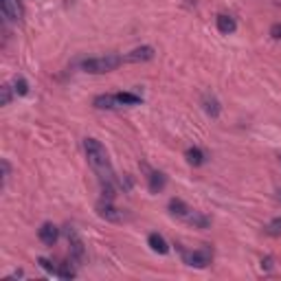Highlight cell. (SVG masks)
<instances>
[{
    "instance_id": "1",
    "label": "cell",
    "mask_w": 281,
    "mask_h": 281,
    "mask_svg": "<svg viewBox=\"0 0 281 281\" xmlns=\"http://www.w3.org/2000/svg\"><path fill=\"white\" fill-rule=\"evenodd\" d=\"M84 150H86V156H88L90 167L97 174V178H99L103 200H114L117 178H114V169H112V163H110V156H108L106 147L97 139L88 136V139H84Z\"/></svg>"
},
{
    "instance_id": "2",
    "label": "cell",
    "mask_w": 281,
    "mask_h": 281,
    "mask_svg": "<svg viewBox=\"0 0 281 281\" xmlns=\"http://www.w3.org/2000/svg\"><path fill=\"white\" fill-rule=\"evenodd\" d=\"M123 64L121 55H101V57H88L82 62V68L86 73H93V75H103V73H112Z\"/></svg>"
},
{
    "instance_id": "3",
    "label": "cell",
    "mask_w": 281,
    "mask_h": 281,
    "mask_svg": "<svg viewBox=\"0 0 281 281\" xmlns=\"http://www.w3.org/2000/svg\"><path fill=\"white\" fill-rule=\"evenodd\" d=\"M182 259H185L187 266H193V268H206L213 259V253H211V248H198V250H191V253H182Z\"/></svg>"
},
{
    "instance_id": "4",
    "label": "cell",
    "mask_w": 281,
    "mask_h": 281,
    "mask_svg": "<svg viewBox=\"0 0 281 281\" xmlns=\"http://www.w3.org/2000/svg\"><path fill=\"white\" fill-rule=\"evenodd\" d=\"M97 211H99L101 217H106V220H110V222H123L125 220V213L119 211L117 206H112V200H101V202L97 204Z\"/></svg>"
},
{
    "instance_id": "5",
    "label": "cell",
    "mask_w": 281,
    "mask_h": 281,
    "mask_svg": "<svg viewBox=\"0 0 281 281\" xmlns=\"http://www.w3.org/2000/svg\"><path fill=\"white\" fill-rule=\"evenodd\" d=\"M38 237H40V242L42 244L55 246V242L60 239V228H57L53 222H44V224L40 226V231H38Z\"/></svg>"
},
{
    "instance_id": "6",
    "label": "cell",
    "mask_w": 281,
    "mask_h": 281,
    "mask_svg": "<svg viewBox=\"0 0 281 281\" xmlns=\"http://www.w3.org/2000/svg\"><path fill=\"white\" fill-rule=\"evenodd\" d=\"M3 3V14L5 18L14 20V22H20L22 16H25V9H22L20 0H0Z\"/></svg>"
},
{
    "instance_id": "7",
    "label": "cell",
    "mask_w": 281,
    "mask_h": 281,
    "mask_svg": "<svg viewBox=\"0 0 281 281\" xmlns=\"http://www.w3.org/2000/svg\"><path fill=\"white\" fill-rule=\"evenodd\" d=\"M152 57H154V49H152V47H139V49L130 51V53L123 57V62H130V64H139V62H150Z\"/></svg>"
},
{
    "instance_id": "8",
    "label": "cell",
    "mask_w": 281,
    "mask_h": 281,
    "mask_svg": "<svg viewBox=\"0 0 281 281\" xmlns=\"http://www.w3.org/2000/svg\"><path fill=\"white\" fill-rule=\"evenodd\" d=\"M147 244H150V248L154 250V253H158V255H167L169 253V244L165 242V237L160 233H150Z\"/></svg>"
},
{
    "instance_id": "9",
    "label": "cell",
    "mask_w": 281,
    "mask_h": 281,
    "mask_svg": "<svg viewBox=\"0 0 281 281\" xmlns=\"http://www.w3.org/2000/svg\"><path fill=\"white\" fill-rule=\"evenodd\" d=\"M93 106L97 110H112V108H119V99L117 95H97Z\"/></svg>"
},
{
    "instance_id": "10",
    "label": "cell",
    "mask_w": 281,
    "mask_h": 281,
    "mask_svg": "<svg viewBox=\"0 0 281 281\" xmlns=\"http://www.w3.org/2000/svg\"><path fill=\"white\" fill-rule=\"evenodd\" d=\"M191 211H193V209H189V206L182 202V200H178V198H171V200H169V213H171V215L180 217V220H187V217L191 215Z\"/></svg>"
},
{
    "instance_id": "11",
    "label": "cell",
    "mask_w": 281,
    "mask_h": 281,
    "mask_svg": "<svg viewBox=\"0 0 281 281\" xmlns=\"http://www.w3.org/2000/svg\"><path fill=\"white\" fill-rule=\"evenodd\" d=\"M235 29H237L235 18H231V16H226V14L217 16V31H220L222 36H231V33H235Z\"/></svg>"
},
{
    "instance_id": "12",
    "label": "cell",
    "mask_w": 281,
    "mask_h": 281,
    "mask_svg": "<svg viewBox=\"0 0 281 281\" xmlns=\"http://www.w3.org/2000/svg\"><path fill=\"white\" fill-rule=\"evenodd\" d=\"M167 185V176L163 171H152L150 174V191L152 193H160Z\"/></svg>"
},
{
    "instance_id": "13",
    "label": "cell",
    "mask_w": 281,
    "mask_h": 281,
    "mask_svg": "<svg viewBox=\"0 0 281 281\" xmlns=\"http://www.w3.org/2000/svg\"><path fill=\"white\" fill-rule=\"evenodd\" d=\"M185 222H189L193 228H209V224H211V220L206 215H202L200 211H191V215L187 217Z\"/></svg>"
},
{
    "instance_id": "14",
    "label": "cell",
    "mask_w": 281,
    "mask_h": 281,
    "mask_svg": "<svg viewBox=\"0 0 281 281\" xmlns=\"http://www.w3.org/2000/svg\"><path fill=\"white\" fill-rule=\"evenodd\" d=\"M68 242H71L73 255H75L77 259H82V257H84V244H82V239L77 237V233L73 231V228H68Z\"/></svg>"
},
{
    "instance_id": "15",
    "label": "cell",
    "mask_w": 281,
    "mask_h": 281,
    "mask_svg": "<svg viewBox=\"0 0 281 281\" xmlns=\"http://www.w3.org/2000/svg\"><path fill=\"white\" fill-rule=\"evenodd\" d=\"M185 156H187V163L193 165V167H200V165L204 163V152L200 150V147H189L185 152Z\"/></svg>"
},
{
    "instance_id": "16",
    "label": "cell",
    "mask_w": 281,
    "mask_h": 281,
    "mask_svg": "<svg viewBox=\"0 0 281 281\" xmlns=\"http://www.w3.org/2000/svg\"><path fill=\"white\" fill-rule=\"evenodd\" d=\"M117 99L119 106H139L141 103V97L134 93H117Z\"/></svg>"
},
{
    "instance_id": "17",
    "label": "cell",
    "mask_w": 281,
    "mask_h": 281,
    "mask_svg": "<svg viewBox=\"0 0 281 281\" xmlns=\"http://www.w3.org/2000/svg\"><path fill=\"white\" fill-rule=\"evenodd\" d=\"M204 110L206 114H211V117H217L220 114V103L213 97H204Z\"/></svg>"
},
{
    "instance_id": "18",
    "label": "cell",
    "mask_w": 281,
    "mask_h": 281,
    "mask_svg": "<svg viewBox=\"0 0 281 281\" xmlns=\"http://www.w3.org/2000/svg\"><path fill=\"white\" fill-rule=\"evenodd\" d=\"M266 231L270 235H281V215H277L274 220H270V224L266 226Z\"/></svg>"
},
{
    "instance_id": "19",
    "label": "cell",
    "mask_w": 281,
    "mask_h": 281,
    "mask_svg": "<svg viewBox=\"0 0 281 281\" xmlns=\"http://www.w3.org/2000/svg\"><path fill=\"white\" fill-rule=\"evenodd\" d=\"M16 93H18L20 97H25L29 93V84L22 77H16Z\"/></svg>"
},
{
    "instance_id": "20",
    "label": "cell",
    "mask_w": 281,
    "mask_h": 281,
    "mask_svg": "<svg viewBox=\"0 0 281 281\" xmlns=\"http://www.w3.org/2000/svg\"><path fill=\"white\" fill-rule=\"evenodd\" d=\"M57 277H62V279H73V277H75V270H73V268L62 266V268H57Z\"/></svg>"
},
{
    "instance_id": "21",
    "label": "cell",
    "mask_w": 281,
    "mask_h": 281,
    "mask_svg": "<svg viewBox=\"0 0 281 281\" xmlns=\"http://www.w3.org/2000/svg\"><path fill=\"white\" fill-rule=\"evenodd\" d=\"M38 263H40V266H42L47 272H53V274H57V268H55V266H53V263H51L49 259H44V257H40V259H38Z\"/></svg>"
},
{
    "instance_id": "22",
    "label": "cell",
    "mask_w": 281,
    "mask_h": 281,
    "mask_svg": "<svg viewBox=\"0 0 281 281\" xmlns=\"http://www.w3.org/2000/svg\"><path fill=\"white\" fill-rule=\"evenodd\" d=\"M0 93H3V99H0V103H3V106H9V101H11V88H9V86H3V88H0Z\"/></svg>"
},
{
    "instance_id": "23",
    "label": "cell",
    "mask_w": 281,
    "mask_h": 281,
    "mask_svg": "<svg viewBox=\"0 0 281 281\" xmlns=\"http://www.w3.org/2000/svg\"><path fill=\"white\" fill-rule=\"evenodd\" d=\"M270 36H272L274 40H281V22H277V25L270 27Z\"/></svg>"
},
{
    "instance_id": "24",
    "label": "cell",
    "mask_w": 281,
    "mask_h": 281,
    "mask_svg": "<svg viewBox=\"0 0 281 281\" xmlns=\"http://www.w3.org/2000/svg\"><path fill=\"white\" fill-rule=\"evenodd\" d=\"M3 171H5V180L9 178V163L7 160H3Z\"/></svg>"
},
{
    "instance_id": "25",
    "label": "cell",
    "mask_w": 281,
    "mask_h": 281,
    "mask_svg": "<svg viewBox=\"0 0 281 281\" xmlns=\"http://www.w3.org/2000/svg\"><path fill=\"white\" fill-rule=\"evenodd\" d=\"M279 200H281V191H279Z\"/></svg>"
}]
</instances>
